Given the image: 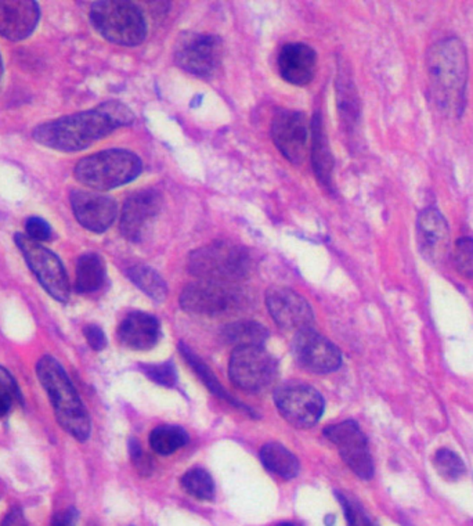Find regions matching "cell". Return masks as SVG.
I'll return each mask as SVG.
<instances>
[{
  "label": "cell",
  "instance_id": "6da1fadb",
  "mask_svg": "<svg viewBox=\"0 0 473 526\" xmlns=\"http://www.w3.org/2000/svg\"><path fill=\"white\" fill-rule=\"evenodd\" d=\"M133 119V113L121 101H106L94 110L63 116L38 126L34 139L58 151H81L116 129L131 125Z\"/></svg>",
  "mask_w": 473,
  "mask_h": 526
},
{
  "label": "cell",
  "instance_id": "7a4b0ae2",
  "mask_svg": "<svg viewBox=\"0 0 473 526\" xmlns=\"http://www.w3.org/2000/svg\"><path fill=\"white\" fill-rule=\"evenodd\" d=\"M432 98L440 110L461 116L465 108L468 82V55L459 38L434 43L426 57Z\"/></svg>",
  "mask_w": 473,
  "mask_h": 526
},
{
  "label": "cell",
  "instance_id": "3957f363",
  "mask_svg": "<svg viewBox=\"0 0 473 526\" xmlns=\"http://www.w3.org/2000/svg\"><path fill=\"white\" fill-rule=\"evenodd\" d=\"M37 375L52 401L60 426L78 441L89 439L90 418L88 410L63 366L52 356H43L38 362Z\"/></svg>",
  "mask_w": 473,
  "mask_h": 526
},
{
  "label": "cell",
  "instance_id": "277c9868",
  "mask_svg": "<svg viewBox=\"0 0 473 526\" xmlns=\"http://www.w3.org/2000/svg\"><path fill=\"white\" fill-rule=\"evenodd\" d=\"M143 171L142 160L129 150L111 149L81 160L75 167V177L90 189H116L136 179Z\"/></svg>",
  "mask_w": 473,
  "mask_h": 526
},
{
  "label": "cell",
  "instance_id": "5b68a950",
  "mask_svg": "<svg viewBox=\"0 0 473 526\" xmlns=\"http://www.w3.org/2000/svg\"><path fill=\"white\" fill-rule=\"evenodd\" d=\"M252 259L248 251L230 241H215L193 251L188 271L200 280L236 283L248 276Z\"/></svg>",
  "mask_w": 473,
  "mask_h": 526
},
{
  "label": "cell",
  "instance_id": "8992f818",
  "mask_svg": "<svg viewBox=\"0 0 473 526\" xmlns=\"http://www.w3.org/2000/svg\"><path fill=\"white\" fill-rule=\"evenodd\" d=\"M90 20L107 40L116 45L137 46L146 39L147 24L143 13L131 2H98L91 7Z\"/></svg>",
  "mask_w": 473,
  "mask_h": 526
},
{
  "label": "cell",
  "instance_id": "52a82bcc",
  "mask_svg": "<svg viewBox=\"0 0 473 526\" xmlns=\"http://www.w3.org/2000/svg\"><path fill=\"white\" fill-rule=\"evenodd\" d=\"M245 304V292L236 283L200 280L188 284L180 296V306L200 316H222L238 311Z\"/></svg>",
  "mask_w": 473,
  "mask_h": 526
},
{
  "label": "cell",
  "instance_id": "ba28073f",
  "mask_svg": "<svg viewBox=\"0 0 473 526\" xmlns=\"http://www.w3.org/2000/svg\"><path fill=\"white\" fill-rule=\"evenodd\" d=\"M225 46L216 35L185 32L177 40L175 63L185 73L210 78L222 65Z\"/></svg>",
  "mask_w": 473,
  "mask_h": 526
},
{
  "label": "cell",
  "instance_id": "9c48e42d",
  "mask_svg": "<svg viewBox=\"0 0 473 526\" xmlns=\"http://www.w3.org/2000/svg\"><path fill=\"white\" fill-rule=\"evenodd\" d=\"M14 237L28 266L34 272L43 289L57 301L67 302L70 298V283L60 258L42 244L30 240L27 235L17 233Z\"/></svg>",
  "mask_w": 473,
  "mask_h": 526
},
{
  "label": "cell",
  "instance_id": "30bf717a",
  "mask_svg": "<svg viewBox=\"0 0 473 526\" xmlns=\"http://www.w3.org/2000/svg\"><path fill=\"white\" fill-rule=\"evenodd\" d=\"M228 375L240 390L259 392L276 380L277 362L263 347L236 348L230 358Z\"/></svg>",
  "mask_w": 473,
  "mask_h": 526
},
{
  "label": "cell",
  "instance_id": "8fae6325",
  "mask_svg": "<svg viewBox=\"0 0 473 526\" xmlns=\"http://www.w3.org/2000/svg\"><path fill=\"white\" fill-rule=\"evenodd\" d=\"M277 409L291 426L310 428L319 423L324 411V399L313 386L305 384L284 385L274 393Z\"/></svg>",
  "mask_w": 473,
  "mask_h": 526
},
{
  "label": "cell",
  "instance_id": "7c38bea8",
  "mask_svg": "<svg viewBox=\"0 0 473 526\" xmlns=\"http://www.w3.org/2000/svg\"><path fill=\"white\" fill-rule=\"evenodd\" d=\"M325 438L338 447L343 461L361 479H371L374 475L373 457L367 439L355 421H343L324 429Z\"/></svg>",
  "mask_w": 473,
  "mask_h": 526
},
{
  "label": "cell",
  "instance_id": "4fadbf2b",
  "mask_svg": "<svg viewBox=\"0 0 473 526\" xmlns=\"http://www.w3.org/2000/svg\"><path fill=\"white\" fill-rule=\"evenodd\" d=\"M161 193L154 189L134 193L125 201L121 213V231L125 238L140 243L149 236L157 216L161 212Z\"/></svg>",
  "mask_w": 473,
  "mask_h": 526
},
{
  "label": "cell",
  "instance_id": "5bb4252c",
  "mask_svg": "<svg viewBox=\"0 0 473 526\" xmlns=\"http://www.w3.org/2000/svg\"><path fill=\"white\" fill-rule=\"evenodd\" d=\"M292 353L301 367L315 375H327L338 370L342 363L340 349L313 329L297 332L292 342Z\"/></svg>",
  "mask_w": 473,
  "mask_h": 526
},
{
  "label": "cell",
  "instance_id": "9a60e30c",
  "mask_svg": "<svg viewBox=\"0 0 473 526\" xmlns=\"http://www.w3.org/2000/svg\"><path fill=\"white\" fill-rule=\"evenodd\" d=\"M267 309L274 322L282 329H310L314 322V314L309 302L287 287H271L266 294Z\"/></svg>",
  "mask_w": 473,
  "mask_h": 526
},
{
  "label": "cell",
  "instance_id": "2e32d148",
  "mask_svg": "<svg viewBox=\"0 0 473 526\" xmlns=\"http://www.w3.org/2000/svg\"><path fill=\"white\" fill-rule=\"evenodd\" d=\"M271 137L282 156L292 164H301L306 159L307 125L305 114L299 111L280 110L271 124Z\"/></svg>",
  "mask_w": 473,
  "mask_h": 526
},
{
  "label": "cell",
  "instance_id": "e0dca14e",
  "mask_svg": "<svg viewBox=\"0 0 473 526\" xmlns=\"http://www.w3.org/2000/svg\"><path fill=\"white\" fill-rule=\"evenodd\" d=\"M73 215L83 228L104 233L116 222L118 205L114 198L96 193L75 190L71 194Z\"/></svg>",
  "mask_w": 473,
  "mask_h": 526
},
{
  "label": "cell",
  "instance_id": "ac0fdd59",
  "mask_svg": "<svg viewBox=\"0 0 473 526\" xmlns=\"http://www.w3.org/2000/svg\"><path fill=\"white\" fill-rule=\"evenodd\" d=\"M417 236L422 256L431 263L444 261L450 246L449 223L436 208H426L417 220Z\"/></svg>",
  "mask_w": 473,
  "mask_h": 526
},
{
  "label": "cell",
  "instance_id": "d6986e66",
  "mask_svg": "<svg viewBox=\"0 0 473 526\" xmlns=\"http://www.w3.org/2000/svg\"><path fill=\"white\" fill-rule=\"evenodd\" d=\"M40 10L32 0H0V35L10 40L30 37L39 22Z\"/></svg>",
  "mask_w": 473,
  "mask_h": 526
},
{
  "label": "cell",
  "instance_id": "ffe728a7",
  "mask_svg": "<svg viewBox=\"0 0 473 526\" xmlns=\"http://www.w3.org/2000/svg\"><path fill=\"white\" fill-rule=\"evenodd\" d=\"M317 56L305 43H288L279 56V70L282 78L292 85L304 86L312 82L315 73Z\"/></svg>",
  "mask_w": 473,
  "mask_h": 526
},
{
  "label": "cell",
  "instance_id": "44dd1931",
  "mask_svg": "<svg viewBox=\"0 0 473 526\" xmlns=\"http://www.w3.org/2000/svg\"><path fill=\"white\" fill-rule=\"evenodd\" d=\"M161 327L157 317L134 312L125 317L118 330L119 341L134 350L151 349L159 341Z\"/></svg>",
  "mask_w": 473,
  "mask_h": 526
},
{
  "label": "cell",
  "instance_id": "7402d4cb",
  "mask_svg": "<svg viewBox=\"0 0 473 526\" xmlns=\"http://www.w3.org/2000/svg\"><path fill=\"white\" fill-rule=\"evenodd\" d=\"M313 169L319 182L325 189L332 190V171H334V159L328 147L325 136L324 124L320 114H315L313 119Z\"/></svg>",
  "mask_w": 473,
  "mask_h": 526
},
{
  "label": "cell",
  "instance_id": "603a6c76",
  "mask_svg": "<svg viewBox=\"0 0 473 526\" xmlns=\"http://www.w3.org/2000/svg\"><path fill=\"white\" fill-rule=\"evenodd\" d=\"M106 280V266L98 254H85L76 263V291L81 294L98 291Z\"/></svg>",
  "mask_w": 473,
  "mask_h": 526
},
{
  "label": "cell",
  "instance_id": "cb8c5ba5",
  "mask_svg": "<svg viewBox=\"0 0 473 526\" xmlns=\"http://www.w3.org/2000/svg\"><path fill=\"white\" fill-rule=\"evenodd\" d=\"M261 460L269 471L284 479H292L299 472V461L295 454L280 444H264L261 449Z\"/></svg>",
  "mask_w": 473,
  "mask_h": 526
},
{
  "label": "cell",
  "instance_id": "d4e9b609",
  "mask_svg": "<svg viewBox=\"0 0 473 526\" xmlns=\"http://www.w3.org/2000/svg\"><path fill=\"white\" fill-rule=\"evenodd\" d=\"M223 340L228 344L236 348L263 347L264 341L269 337V332L262 324L256 322L231 323L222 332Z\"/></svg>",
  "mask_w": 473,
  "mask_h": 526
},
{
  "label": "cell",
  "instance_id": "484cf974",
  "mask_svg": "<svg viewBox=\"0 0 473 526\" xmlns=\"http://www.w3.org/2000/svg\"><path fill=\"white\" fill-rule=\"evenodd\" d=\"M180 353L185 356V359L187 360L188 365L192 366L193 370L195 371V375L202 380V383L210 388L211 392L213 395L218 396V398L222 399V401H228L230 405H233L234 408L240 409V410L245 411V413L254 414V411L251 409L246 408L244 406L243 403L240 401H236L233 396L228 395V391L223 388L222 384L219 383L218 378L215 377L213 375L212 370L208 367L202 360L193 352L190 348L185 347V344H180Z\"/></svg>",
  "mask_w": 473,
  "mask_h": 526
},
{
  "label": "cell",
  "instance_id": "4316f807",
  "mask_svg": "<svg viewBox=\"0 0 473 526\" xmlns=\"http://www.w3.org/2000/svg\"><path fill=\"white\" fill-rule=\"evenodd\" d=\"M134 286L139 287L150 298L162 302L167 298L168 287L157 271L146 265H134L126 271Z\"/></svg>",
  "mask_w": 473,
  "mask_h": 526
},
{
  "label": "cell",
  "instance_id": "83f0119b",
  "mask_svg": "<svg viewBox=\"0 0 473 526\" xmlns=\"http://www.w3.org/2000/svg\"><path fill=\"white\" fill-rule=\"evenodd\" d=\"M188 442L187 432L177 426L157 427L150 435L151 449L161 456H169Z\"/></svg>",
  "mask_w": 473,
  "mask_h": 526
},
{
  "label": "cell",
  "instance_id": "f1b7e54d",
  "mask_svg": "<svg viewBox=\"0 0 473 526\" xmlns=\"http://www.w3.org/2000/svg\"><path fill=\"white\" fill-rule=\"evenodd\" d=\"M182 487L188 495L202 502H211L215 497V482L210 472L202 469L188 470L183 475Z\"/></svg>",
  "mask_w": 473,
  "mask_h": 526
},
{
  "label": "cell",
  "instance_id": "f546056e",
  "mask_svg": "<svg viewBox=\"0 0 473 526\" xmlns=\"http://www.w3.org/2000/svg\"><path fill=\"white\" fill-rule=\"evenodd\" d=\"M434 469L437 470L444 479L449 481H457L465 474L464 461L459 454L450 451V449H440L434 457Z\"/></svg>",
  "mask_w": 473,
  "mask_h": 526
},
{
  "label": "cell",
  "instance_id": "4dcf8cb0",
  "mask_svg": "<svg viewBox=\"0 0 473 526\" xmlns=\"http://www.w3.org/2000/svg\"><path fill=\"white\" fill-rule=\"evenodd\" d=\"M452 262L462 277L473 280V238L461 237L455 243Z\"/></svg>",
  "mask_w": 473,
  "mask_h": 526
},
{
  "label": "cell",
  "instance_id": "1f68e13d",
  "mask_svg": "<svg viewBox=\"0 0 473 526\" xmlns=\"http://www.w3.org/2000/svg\"><path fill=\"white\" fill-rule=\"evenodd\" d=\"M143 373L159 385L173 386L177 381L175 366L169 362L161 363V365L143 366Z\"/></svg>",
  "mask_w": 473,
  "mask_h": 526
},
{
  "label": "cell",
  "instance_id": "d6a6232c",
  "mask_svg": "<svg viewBox=\"0 0 473 526\" xmlns=\"http://www.w3.org/2000/svg\"><path fill=\"white\" fill-rule=\"evenodd\" d=\"M25 229H27L28 237L30 240L37 241V243L47 241L52 237V229H50L49 223L40 220V218H37V216H32V218L27 220Z\"/></svg>",
  "mask_w": 473,
  "mask_h": 526
},
{
  "label": "cell",
  "instance_id": "836d02e7",
  "mask_svg": "<svg viewBox=\"0 0 473 526\" xmlns=\"http://www.w3.org/2000/svg\"><path fill=\"white\" fill-rule=\"evenodd\" d=\"M83 334H85L86 341L90 345L91 349L103 350L104 348H106V334H104V332L100 327L94 326V324L86 326L85 330H83Z\"/></svg>",
  "mask_w": 473,
  "mask_h": 526
},
{
  "label": "cell",
  "instance_id": "e575fe53",
  "mask_svg": "<svg viewBox=\"0 0 473 526\" xmlns=\"http://www.w3.org/2000/svg\"><path fill=\"white\" fill-rule=\"evenodd\" d=\"M0 390L6 392L12 399H17V401L22 399V391L15 383L14 377L2 366H0Z\"/></svg>",
  "mask_w": 473,
  "mask_h": 526
},
{
  "label": "cell",
  "instance_id": "d590c367",
  "mask_svg": "<svg viewBox=\"0 0 473 526\" xmlns=\"http://www.w3.org/2000/svg\"><path fill=\"white\" fill-rule=\"evenodd\" d=\"M76 521H78V512L75 508H65L53 517L50 526H75Z\"/></svg>",
  "mask_w": 473,
  "mask_h": 526
},
{
  "label": "cell",
  "instance_id": "8d00e7d4",
  "mask_svg": "<svg viewBox=\"0 0 473 526\" xmlns=\"http://www.w3.org/2000/svg\"><path fill=\"white\" fill-rule=\"evenodd\" d=\"M131 454L132 460H133L137 469L149 471L150 460L146 459V456L143 454V451H142V447H140L139 442L134 441V439H132L131 441Z\"/></svg>",
  "mask_w": 473,
  "mask_h": 526
},
{
  "label": "cell",
  "instance_id": "74e56055",
  "mask_svg": "<svg viewBox=\"0 0 473 526\" xmlns=\"http://www.w3.org/2000/svg\"><path fill=\"white\" fill-rule=\"evenodd\" d=\"M0 526H28V522L22 510L15 507L4 517V522Z\"/></svg>",
  "mask_w": 473,
  "mask_h": 526
},
{
  "label": "cell",
  "instance_id": "f35d334b",
  "mask_svg": "<svg viewBox=\"0 0 473 526\" xmlns=\"http://www.w3.org/2000/svg\"><path fill=\"white\" fill-rule=\"evenodd\" d=\"M10 403H12V398L6 392L0 390V418L9 413Z\"/></svg>",
  "mask_w": 473,
  "mask_h": 526
},
{
  "label": "cell",
  "instance_id": "ab89813d",
  "mask_svg": "<svg viewBox=\"0 0 473 526\" xmlns=\"http://www.w3.org/2000/svg\"><path fill=\"white\" fill-rule=\"evenodd\" d=\"M2 75H4V65H2V57H0V80H2Z\"/></svg>",
  "mask_w": 473,
  "mask_h": 526
},
{
  "label": "cell",
  "instance_id": "60d3db41",
  "mask_svg": "<svg viewBox=\"0 0 473 526\" xmlns=\"http://www.w3.org/2000/svg\"><path fill=\"white\" fill-rule=\"evenodd\" d=\"M332 521H334V518L328 517L327 520H325V522L328 523V526H331V525H332Z\"/></svg>",
  "mask_w": 473,
  "mask_h": 526
},
{
  "label": "cell",
  "instance_id": "b9f144b4",
  "mask_svg": "<svg viewBox=\"0 0 473 526\" xmlns=\"http://www.w3.org/2000/svg\"><path fill=\"white\" fill-rule=\"evenodd\" d=\"M277 526H297V525H294V523H291V522H282V523H279V525H277Z\"/></svg>",
  "mask_w": 473,
  "mask_h": 526
}]
</instances>
